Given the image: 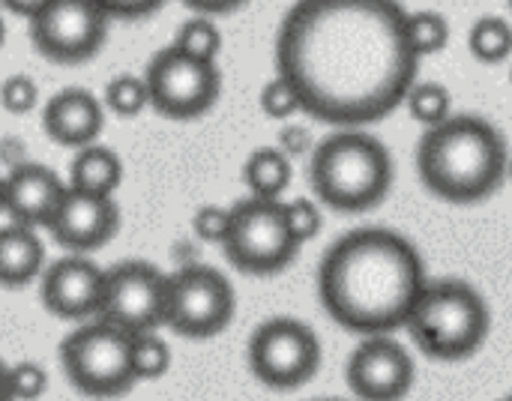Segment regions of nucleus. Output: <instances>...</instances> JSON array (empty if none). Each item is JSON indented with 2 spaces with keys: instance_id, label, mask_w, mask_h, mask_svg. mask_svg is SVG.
Listing matches in <instances>:
<instances>
[{
  "instance_id": "nucleus-1",
  "label": "nucleus",
  "mask_w": 512,
  "mask_h": 401,
  "mask_svg": "<svg viewBox=\"0 0 512 401\" xmlns=\"http://www.w3.org/2000/svg\"><path fill=\"white\" fill-rule=\"evenodd\" d=\"M405 18L399 0H297L276 36V72L300 111L342 129L390 117L420 69Z\"/></svg>"
},
{
  "instance_id": "nucleus-2",
  "label": "nucleus",
  "mask_w": 512,
  "mask_h": 401,
  "mask_svg": "<svg viewBox=\"0 0 512 401\" xmlns=\"http://www.w3.org/2000/svg\"><path fill=\"white\" fill-rule=\"evenodd\" d=\"M429 276L417 246L390 228L339 237L318 267V300L348 333L390 336L408 324Z\"/></svg>"
},
{
  "instance_id": "nucleus-3",
  "label": "nucleus",
  "mask_w": 512,
  "mask_h": 401,
  "mask_svg": "<svg viewBox=\"0 0 512 401\" xmlns=\"http://www.w3.org/2000/svg\"><path fill=\"white\" fill-rule=\"evenodd\" d=\"M510 153L504 135L483 117L453 114L429 126L417 144L423 186L450 204H477L495 195L507 177Z\"/></svg>"
},
{
  "instance_id": "nucleus-4",
  "label": "nucleus",
  "mask_w": 512,
  "mask_h": 401,
  "mask_svg": "<svg viewBox=\"0 0 512 401\" xmlns=\"http://www.w3.org/2000/svg\"><path fill=\"white\" fill-rule=\"evenodd\" d=\"M393 174L390 150L363 129H342L324 138L309 165L312 192L339 213H366L378 207L393 186Z\"/></svg>"
},
{
  "instance_id": "nucleus-5",
  "label": "nucleus",
  "mask_w": 512,
  "mask_h": 401,
  "mask_svg": "<svg viewBox=\"0 0 512 401\" xmlns=\"http://www.w3.org/2000/svg\"><path fill=\"white\" fill-rule=\"evenodd\" d=\"M405 330L429 360L459 363L474 357L489 339L492 312L474 285L441 279L426 285Z\"/></svg>"
},
{
  "instance_id": "nucleus-6",
  "label": "nucleus",
  "mask_w": 512,
  "mask_h": 401,
  "mask_svg": "<svg viewBox=\"0 0 512 401\" xmlns=\"http://www.w3.org/2000/svg\"><path fill=\"white\" fill-rule=\"evenodd\" d=\"M66 381L90 399H117L135 387L132 336L108 321L78 327L60 342Z\"/></svg>"
},
{
  "instance_id": "nucleus-7",
  "label": "nucleus",
  "mask_w": 512,
  "mask_h": 401,
  "mask_svg": "<svg viewBox=\"0 0 512 401\" xmlns=\"http://www.w3.org/2000/svg\"><path fill=\"white\" fill-rule=\"evenodd\" d=\"M222 249L240 273L273 276L291 267L300 243L285 225L282 201L246 198L231 207V228Z\"/></svg>"
},
{
  "instance_id": "nucleus-8",
  "label": "nucleus",
  "mask_w": 512,
  "mask_h": 401,
  "mask_svg": "<svg viewBox=\"0 0 512 401\" xmlns=\"http://www.w3.org/2000/svg\"><path fill=\"white\" fill-rule=\"evenodd\" d=\"M249 369L270 390H297L321 369V342L297 318H270L249 339Z\"/></svg>"
},
{
  "instance_id": "nucleus-9",
  "label": "nucleus",
  "mask_w": 512,
  "mask_h": 401,
  "mask_svg": "<svg viewBox=\"0 0 512 401\" xmlns=\"http://www.w3.org/2000/svg\"><path fill=\"white\" fill-rule=\"evenodd\" d=\"M234 288L213 267H186L168 276L165 324L186 339L219 336L234 318Z\"/></svg>"
},
{
  "instance_id": "nucleus-10",
  "label": "nucleus",
  "mask_w": 512,
  "mask_h": 401,
  "mask_svg": "<svg viewBox=\"0 0 512 401\" xmlns=\"http://www.w3.org/2000/svg\"><path fill=\"white\" fill-rule=\"evenodd\" d=\"M144 81H147L150 105L171 120L204 117L219 102V90H222V75L216 63L192 60L171 45L153 54Z\"/></svg>"
},
{
  "instance_id": "nucleus-11",
  "label": "nucleus",
  "mask_w": 512,
  "mask_h": 401,
  "mask_svg": "<svg viewBox=\"0 0 512 401\" xmlns=\"http://www.w3.org/2000/svg\"><path fill=\"white\" fill-rule=\"evenodd\" d=\"M108 36V12L96 0H48L30 18L36 51L54 63H81L99 54Z\"/></svg>"
},
{
  "instance_id": "nucleus-12",
  "label": "nucleus",
  "mask_w": 512,
  "mask_h": 401,
  "mask_svg": "<svg viewBox=\"0 0 512 401\" xmlns=\"http://www.w3.org/2000/svg\"><path fill=\"white\" fill-rule=\"evenodd\" d=\"M165 297L168 276H162L153 264L126 261L105 273L99 315L129 336L156 333V327L165 324Z\"/></svg>"
},
{
  "instance_id": "nucleus-13",
  "label": "nucleus",
  "mask_w": 512,
  "mask_h": 401,
  "mask_svg": "<svg viewBox=\"0 0 512 401\" xmlns=\"http://www.w3.org/2000/svg\"><path fill=\"white\" fill-rule=\"evenodd\" d=\"M345 381L360 401H402L414 387V360L393 336H366L348 357Z\"/></svg>"
},
{
  "instance_id": "nucleus-14",
  "label": "nucleus",
  "mask_w": 512,
  "mask_h": 401,
  "mask_svg": "<svg viewBox=\"0 0 512 401\" xmlns=\"http://www.w3.org/2000/svg\"><path fill=\"white\" fill-rule=\"evenodd\" d=\"M120 225V210L111 195H93L66 186L48 231L63 249L72 252H93L102 249Z\"/></svg>"
},
{
  "instance_id": "nucleus-15",
  "label": "nucleus",
  "mask_w": 512,
  "mask_h": 401,
  "mask_svg": "<svg viewBox=\"0 0 512 401\" xmlns=\"http://www.w3.org/2000/svg\"><path fill=\"white\" fill-rule=\"evenodd\" d=\"M105 270L84 255H69L42 270V306L63 321H84L99 312Z\"/></svg>"
},
{
  "instance_id": "nucleus-16",
  "label": "nucleus",
  "mask_w": 512,
  "mask_h": 401,
  "mask_svg": "<svg viewBox=\"0 0 512 401\" xmlns=\"http://www.w3.org/2000/svg\"><path fill=\"white\" fill-rule=\"evenodd\" d=\"M63 192L66 183L51 168L39 162L18 165L9 177H3V213H9V219L18 225L48 228Z\"/></svg>"
},
{
  "instance_id": "nucleus-17",
  "label": "nucleus",
  "mask_w": 512,
  "mask_h": 401,
  "mask_svg": "<svg viewBox=\"0 0 512 401\" xmlns=\"http://www.w3.org/2000/svg\"><path fill=\"white\" fill-rule=\"evenodd\" d=\"M105 126V105L84 87H66L54 93L42 114V129L51 141L63 147H87L96 144Z\"/></svg>"
},
{
  "instance_id": "nucleus-18",
  "label": "nucleus",
  "mask_w": 512,
  "mask_h": 401,
  "mask_svg": "<svg viewBox=\"0 0 512 401\" xmlns=\"http://www.w3.org/2000/svg\"><path fill=\"white\" fill-rule=\"evenodd\" d=\"M45 270V249L33 228L6 225L0 228V285L24 288Z\"/></svg>"
},
{
  "instance_id": "nucleus-19",
  "label": "nucleus",
  "mask_w": 512,
  "mask_h": 401,
  "mask_svg": "<svg viewBox=\"0 0 512 401\" xmlns=\"http://www.w3.org/2000/svg\"><path fill=\"white\" fill-rule=\"evenodd\" d=\"M123 180V162L111 147L87 144L75 153L69 165V186L93 195H114Z\"/></svg>"
},
{
  "instance_id": "nucleus-20",
  "label": "nucleus",
  "mask_w": 512,
  "mask_h": 401,
  "mask_svg": "<svg viewBox=\"0 0 512 401\" xmlns=\"http://www.w3.org/2000/svg\"><path fill=\"white\" fill-rule=\"evenodd\" d=\"M291 156H285L279 147H258L249 153L243 165V183L252 192V198L279 201L282 192L291 186Z\"/></svg>"
},
{
  "instance_id": "nucleus-21",
  "label": "nucleus",
  "mask_w": 512,
  "mask_h": 401,
  "mask_svg": "<svg viewBox=\"0 0 512 401\" xmlns=\"http://www.w3.org/2000/svg\"><path fill=\"white\" fill-rule=\"evenodd\" d=\"M468 48L480 63H501L512 54V24L501 15H483L468 33Z\"/></svg>"
},
{
  "instance_id": "nucleus-22",
  "label": "nucleus",
  "mask_w": 512,
  "mask_h": 401,
  "mask_svg": "<svg viewBox=\"0 0 512 401\" xmlns=\"http://www.w3.org/2000/svg\"><path fill=\"white\" fill-rule=\"evenodd\" d=\"M171 48H177L180 54L192 57V60H204V63H216L219 51H222V30L216 27V21L210 15H198L180 24Z\"/></svg>"
},
{
  "instance_id": "nucleus-23",
  "label": "nucleus",
  "mask_w": 512,
  "mask_h": 401,
  "mask_svg": "<svg viewBox=\"0 0 512 401\" xmlns=\"http://www.w3.org/2000/svg\"><path fill=\"white\" fill-rule=\"evenodd\" d=\"M405 33H408V42H411L414 54L423 60V57L438 54V51L447 48L450 21H447V15H441L435 9H417V12H408Z\"/></svg>"
},
{
  "instance_id": "nucleus-24",
  "label": "nucleus",
  "mask_w": 512,
  "mask_h": 401,
  "mask_svg": "<svg viewBox=\"0 0 512 401\" xmlns=\"http://www.w3.org/2000/svg\"><path fill=\"white\" fill-rule=\"evenodd\" d=\"M405 105H408L411 117L417 123H423L426 129L453 117V96L438 81H414V87L405 96Z\"/></svg>"
},
{
  "instance_id": "nucleus-25",
  "label": "nucleus",
  "mask_w": 512,
  "mask_h": 401,
  "mask_svg": "<svg viewBox=\"0 0 512 401\" xmlns=\"http://www.w3.org/2000/svg\"><path fill=\"white\" fill-rule=\"evenodd\" d=\"M105 108L114 111L117 117H138L147 105H150V93H147V81L144 75H117L105 84Z\"/></svg>"
},
{
  "instance_id": "nucleus-26",
  "label": "nucleus",
  "mask_w": 512,
  "mask_h": 401,
  "mask_svg": "<svg viewBox=\"0 0 512 401\" xmlns=\"http://www.w3.org/2000/svg\"><path fill=\"white\" fill-rule=\"evenodd\" d=\"M171 369V348L156 333L132 336V372L135 381H159Z\"/></svg>"
},
{
  "instance_id": "nucleus-27",
  "label": "nucleus",
  "mask_w": 512,
  "mask_h": 401,
  "mask_svg": "<svg viewBox=\"0 0 512 401\" xmlns=\"http://www.w3.org/2000/svg\"><path fill=\"white\" fill-rule=\"evenodd\" d=\"M282 213H285V225L291 231V237L303 246L309 240H315L324 228V216H321V207L312 201V198H294V201H285L282 204Z\"/></svg>"
},
{
  "instance_id": "nucleus-28",
  "label": "nucleus",
  "mask_w": 512,
  "mask_h": 401,
  "mask_svg": "<svg viewBox=\"0 0 512 401\" xmlns=\"http://www.w3.org/2000/svg\"><path fill=\"white\" fill-rule=\"evenodd\" d=\"M258 102H261V111L273 120H288V117L300 114V96H297L294 84L279 72L261 87Z\"/></svg>"
},
{
  "instance_id": "nucleus-29",
  "label": "nucleus",
  "mask_w": 512,
  "mask_h": 401,
  "mask_svg": "<svg viewBox=\"0 0 512 401\" xmlns=\"http://www.w3.org/2000/svg\"><path fill=\"white\" fill-rule=\"evenodd\" d=\"M39 102V87L30 75H9L0 81V105L9 114H30Z\"/></svg>"
},
{
  "instance_id": "nucleus-30",
  "label": "nucleus",
  "mask_w": 512,
  "mask_h": 401,
  "mask_svg": "<svg viewBox=\"0 0 512 401\" xmlns=\"http://www.w3.org/2000/svg\"><path fill=\"white\" fill-rule=\"evenodd\" d=\"M9 387H12L15 401H36L48 390V375L39 363L24 360V363L9 366Z\"/></svg>"
},
{
  "instance_id": "nucleus-31",
  "label": "nucleus",
  "mask_w": 512,
  "mask_h": 401,
  "mask_svg": "<svg viewBox=\"0 0 512 401\" xmlns=\"http://www.w3.org/2000/svg\"><path fill=\"white\" fill-rule=\"evenodd\" d=\"M231 228V207H219V204H204L195 210L192 216V231L198 240L204 243H225Z\"/></svg>"
},
{
  "instance_id": "nucleus-32",
  "label": "nucleus",
  "mask_w": 512,
  "mask_h": 401,
  "mask_svg": "<svg viewBox=\"0 0 512 401\" xmlns=\"http://www.w3.org/2000/svg\"><path fill=\"white\" fill-rule=\"evenodd\" d=\"M108 18H141V15H150L156 12L165 0H96Z\"/></svg>"
},
{
  "instance_id": "nucleus-33",
  "label": "nucleus",
  "mask_w": 512,
  "mask_h": 401,
  "mask_svg": "<svg viewBox=\"0 0 512 401\" xmlns=\"http://www.w3.org/2000/svg\"><path fill=\"white\" fill-rule=\"evenodd\" d=\"M279 144H282L279 150H282L285 156H300V153L309 150L312 138H309V129H306V126H285L282 135H279Z\"/></svg>"
},
{
  "instance_id": "nucleus-34",
  "label": "nucleus",
  "mask_w": 512,
  "mask_h": 401,
  "mask_svg": "<svg viewBox=\"0 0 512 401\" xmlns=\"http://www.w3.org/2000/svg\"><path fill=\"white\" fill-rule=\"evenodd\" d=\"M183 3L192 6V9H198L201 15H225V12L240 9L249 0H183Z\"/></svg>"
},
{
  "instance_id": "nucleus-35",
  "label": "nucleus",
  "mask_w": 512,
  "mask_h": 401,
  "mask_svg": "<svg viewBox=\"0 0 512 401\" xmlns=\"http://www.w3.org/2000/svg\"><path fill=\"white\" fill-rule=\"evenodd\" d=\"M48 0H0V6H6L12 15H24V18H33Z\"/></svg>"
},
{
  "instance_id": "nucleus-36",
  "label": "nucleus",
  "mask_w": 512,
  "mask_h": 401,
  "mask_svg": "<svg viewBox=\"0 0 512 401\" xmlns=\"http://www.w3.org/2000/svg\"><path fill=\"white\" fill-rule=\"evenodd\" d=\"M0 401H15L12 387H9V366L0 360Z\"/></svg>"
},
{
  "instance_id": "nucleus-37",
  "label": "nucleus",
  "mask_w": 512,
  "mask_h": 401,
  "mask_svg": "<svg viewBox=\"0 0 512 401\" xmlns=\"http://www.w3.org/2000/svg\"><path fill=\"white\" fill-rule=\"evenodd\" d=\"M3 42H6V24H3V15H0V48H3Z\"/></svg>"
},
{
  "instance_id": "nucleus-38",
  "label": "nucleus",
  "mask_w": 512,
  "mask_h": 401,
  "mask_svg": "<svg viewBox=\"0 0 512 401\" xmlns=\"http://www.w3.org/2000/svg\"><path fill=\"white\" fill-rule=\"evenodd\" d=\"M0 210H3V177H0Z\"/></svg>"
},
{
  "instance_id": "nucleus-39",
  "label": "nucleus",
  "mask_w": 512,
  "mask_h": 401,
  "mask_svg": "<svg viewBox=\"0 0 512 401\" xmlns=\"http://www.w3.org/2000/svg\"><path fill=\"white\" fill-rule=\"evenodd\" d=\"M507 174H510V180H512V159H510V165H507Z\"/></svg>"
},
{
  "instance_id": "nucleus-40",
  "label": "nucleus",
  "mask_w": 512,
  "mask_h": 401,
  "mask_svg": "<svg viewBox=\"0 0 512 401\" xmlns=\"http://www.w3.org/2000/svg\"><path fill=\"white\" fill-rule=\"evenodd\" d=\"M510 84H512V66H510Z\"/></svg>"
},
{
  "instance_id": "nucleus-41",
  "label": "nucleus",
  "mask_w": 512,
  "mask_h": 401,
  "mask_svg": "<svg viewBox=\"0 0 512 401\" xmlns=\"http://www.w3.org/2000/svg\"><path fill=\"white\" fill-rule=\"evenodd\" d=\"M324 401H336V399H324Z\"/></svg>"
},
{
  "instance_id": "nucleus-42",
  "label": "nucleus",
  "mask_w": 512,
  "mask_h": 401,
  "mask_svg": "<svg viewBox=\"0 0 512 401\" xmlns=\"http://www.w3.org/2000/svg\"><path fill=\"white\" fill-rule=\"evenodd\" d=\"M504 401H512V396H510V399H504Z\"/></svg>"
},
{
  "instance_id": "nucleus-43",
  "label": "nucleus",
  "mask_w": 512,
  "mask_h": 401,
  "mask_svg": "<svg viewBox=\"0 0 512 401\" xmlns=\"http://www.w3.org/2000/svg\"><path fill=\"white\" fill-rule=\"evenodd\" d=\"M510 6H512V0H510Z\"/></svg>"
}]
</instances>
